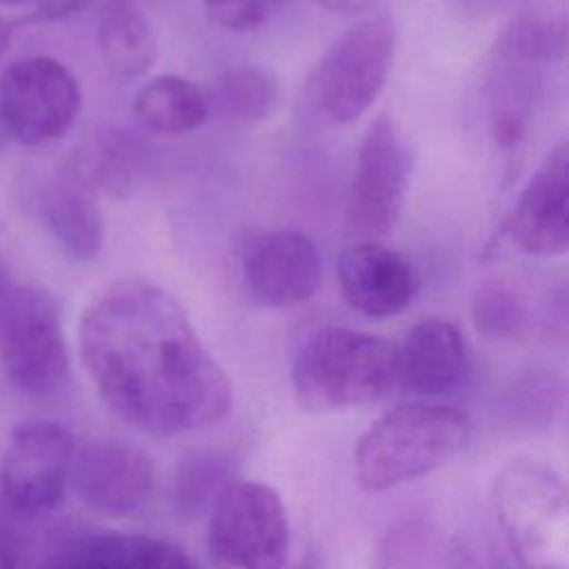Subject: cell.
<instances>
[{
  "label": "cell",
  "mask_w": 569,
  "mask_h": 569,
  "mask_svg": "<svg viewBox=\"0 0 569 569\" xmlns=\"http://www.w3.org/2000/svg\"><path fill=\"white\" fill-rule=\"evenodd\" d=\"M82 367L102 402L151 436H180L222 420L231 382L187 309L147 280H120L84 309Z\"/></svg>",
  "instance_id": "1"
},
{
  "label": "cell",
  "mask_w": 569,
  "mask_h": 569,
  "mask_svg": "<svg viewBox=\"0 0 569 569\" xmlns=\"http://www.w3.org/2000/svg\"><path fill=\"white\" fill-rule=\"evenodd\" d=\"M471 433L465 411L438 402H405L360 436L353 451L356 480L365 491H387L422 478L462 451Z\"/></svg>",
  "instance_id": "2"
},
{
  "label": "cell",
  "mask_w": 569,
  "mask_h": 569,
  "mask_svg": "<svg viewBox=\"0 0 569 569\" xmlns=\"http://www.w3.org/2000/svg\"><path fill=\"white\" fill-rule=\"evenodd\" d=\"M291 387L305 411L371 405L396 387V345L349 327H322L300 347Z\"/></svg>",
  "instance_id": "3"
},
{
  "label": "cell",
  "mask_w": 569,
  "mask_h": 569,
  "mask_svg": "<svg viewBox=\"0 0 569 569\" xmlns=\"http://www.w3.org/2000/svg\"><path fill=\"white\" fill-rule=\"evenodd\" d=\"M556 467L518 458L493 482L498 525L522 569H569V502Z\"/></svg>",
  "instance_id": "4"
},
{
  "label": "cell",
  "mask_w": 569,
  "mask_h": 569,
  "mask_svg": "<svg viewBox=\"0 0 569 569\" xmlns=\"http://www.w3.org/2000/svg\"><path fill=\"white\" fill-rule=\"evenodd\" d=\"M0 367L13 389L31 398L58 393L71 371L58 298L18 287L0 307Z\"/></svg>",
  "instance_id": "5"
},
{
  "label": "cell",
  "mask_w": 569,
  "mask_h": 569,
  "mask_svg": "<svg viewBox=\"0 0 569 569\" xmlns=\"http://www.w3.org/2000/svg\"><path fill=\"white\" fill-rule=\"evenodd\" d=\"M209 556L227 569H280L289 551V518L280 493L258 480H231L213 498Z\"/></svg>",
  "instance_id": "6"
},
{
  "label": "cell",
  "mask_w": 569,
  "mask_h": 569,
  "mask_svg": "<svg viewBox=\"0 0 569 569\" xmlns=\"http://www.w3.org/2000/svg\"><path fill=\"white\" fill-rule=\"evenodd\" d=\"M396 31L385 16L345 31L318 60L309 78V100L331 124L360 118L380 93L393 60Z\"/></svg>",
  "instance_id": "7"
},
{
  "label": "cell",
  "mask_w": 569,
  "mask_h": 569,
  "mask_svg": "<svg viewBox=\"0 0 569 569\" xmlns=\"http://www.w3.org/2000/svg\"><path fill=\"white\" fill-rule=\"evenodd\" d=\"M80 109V84L56 58L29 56L0 73V127L24 147L62 138L76 124Z\"/></svg>",
  "instance_id": "8"
},
{
  "label": "cell",
  "mask_w": 569,
  "mask_h": 569,
  "mask_svg": "<svg viewBox=\"0 0 569 569\" xmlns=\"http://www.w3.org/2000/svg\"><path fill=\"white\" fill-rule=\"evenodd\" d=\"M411 173L409 149L396 124L376 118L358 149L356 169L347 198L345 231L353 240L385 236L400 216Z\"/></svg>",
  "instance_id": "9"
},
{
  "label": "cell",
  "mask_w": 569,
  "mask_h": 569,
  "mask_svg": "<svg viewBox=\"0 0 569 569\" xmlns=\"http://www.w3.org/2000/svg\"><path fill=\"white\" fill-rule=\"evenodd\" d=\"M76 440L67 425L24 420L9 433L0 456V491L22 513H44L60 505L69 485Z\"/></svg>",
  "instance_id": "10"
},
{
  "label": "cell",
  "mask_w": 569,
  "mask_h": 569,
  "mask_svg": "<svg viewBox=\"0 0 569 569\" xmlns=\"http://www.w3.org/2000/svg\"><path fill=\"white\" fill-rule=\"evenodd\" d=\"M69 482L93 513L127 518L147 507L156 489L149 453L120 438H96L76 449Z\"/></svg>",
  "instance_id": "11"
},
{
  "label": "cell",
  "mask_w": 569,
  "mask_h": 569,
  "mask_svg": "<svg viewBox=\"0 0 569 569\" xmlns=\"http://www.w3.org/2000/svg\"><path fill=\"white\" fill-rule=\"evenodd\" d=\"M240 269L249 293L264 307L309 300L322 282L316 242L296 229H262L242 240Z\"/></svg>",
  "instance_id": "12"
},
{
  "label": "cell",
  "mask_w": 569,
  "mask_h": 569,
  "mask_svg": "<svg viewBox=\"0 0 569 569\" xmlns=\"http://www.w3.org/2000/svg\"><path fill=\"white\" fill-rule=\"evenodd\" d=\"M505 231L529 256H560L569 247V147L560 142L520 191Z\"/></svg>",
  "instance_id": "13"
},
{
  "label": "cell",
  "mask_w": 569,
  "mask_h": 569,
  "mask_svg": "<svg viewBox=\"0 0 569 569\" xmlns=\"http://www.w3.org/2000/svg\"><path fill=\"white\" fill-rule=\"evenodd\" d=\"M338 282L345 300L373 320L402 313L420 289L413 262L378 240H353L340 251Z\"/></svg>",
  "instance_id": "14"
},
{
  "label": "cell",
  "mask_w": 569,
  "mask_h": 569,
  "mask_svg": "<svg viewBox=\"0 0 569 569\" xmlns=\"http://www.w3.org/2000/svg\"><path fill=\"white\" fill-rule=\"evenodd\" d=\"M467 362V342L453 322L420 320L396 345V385L413 396H440L465 378Z\"/></svg>",
  "instance_id": "15"
},
{
  "label": "cell",
  "mask_w": 569,
  "mask_h": 569,
  "mask_svg": "<svg viewBox=\"0 0 569 569\" xmlns=\"http://www.w3.org/2000/svg\"><path fill=\"white\" fill-rule=\"evenodd\" d=\"M147 171L142 142L122 127L91 131L76 149L69 173L93 196L129 198Z\"/></svg>",
  "instance_id": "16"
},
{
  "label": "cell",
  "mask_w": 569,
  "mask_h": 569,
  "mask_svg": "<svg viewBox=\"0 0 569 569\" xmlns=\"http://www.w3.org/2000/svg\"><path fill=\"white\" fill-rule=\"evenodd\" d=\"M44 220L58 244L73 260H93L104 242V218L96 196L71 173L58 178L42 202Z\"/></svg>",
  "instance_id": "17"
},
{
  "label": "cell",
  "mask_w": 569,
  "mask_h": 569,
  "mask_svg": "<svg viewBox=\"0 0 569 569\" xmlns=\"http://www.w3.org/2000/svg\"><path fill=\"white\" fill-rule=\"evenodd\" d=\"M98 49L104 64L120 78H138L158 56L151 22L133 0H109L98 22Z\"/></svg>",
  "instance_id": "18"
},
{
  "label": "cell",
  "mask_w": 569,
  "mask_h": 569,
  "mask_svg": "<svg viewBox=\"0 0 569 569\" xmlns=\"http://www.w3.org/2000/svg\"><path fill=\"white\" fill-rule=\"evenodd\" d=\"M209 109V93H204L196 82L173 73L151 78L133 100L138 120L160 136L196 131L207 120Z\"/></svg>",
  "instance_id": "19"
},
{
  "label": "cell",
  "mask_w": 569,
  "mask_h": 569,
  "mask_svg": "<svg viewBox=\"0 0 569 569\" xmlns=\"http://www.w3.org/2000/svg\"><path fill=\"white\" fill-rule=\"evenodd\" d=\"M69 569H198L178 547L149 536H100L80 545Z\"/></svg>",
  "instance_id": "20"
},
{
  "label": "cell",
  "mask_w": 569,
  "mask_h": 569,
  "mask_svg": "<svg viewBox=\"0 0 569 569\" xmlns=\"http://www.w3.org/2000/svg\"><path fill=\"white\" fill-rule=\"evenodd\" d=\"M278 96V82L269 71L253 64H233L213 80L209 102L213 100L233 120L258 122L276 111Z\"/></svg>",
  "instance_id": "21"
},
{
  "label": "cell",
  "mask_w": 569,
  "mask_h": 569,
  "mask_svg": "<svg viewBox=\"0 0 569 569\" xmlns=\"http://www.w3.org/2000/svg\"><path fill=\"white\" fill-rule=\"evenodd\" d=\"M500 58L520 64H553L567 53V27L562 18L525 13L502 33Z\"/></svg>",
  "instance_id": "22"
},
{
  "label": "cell",
  "mask_w": 569,
  "mask_h": 569,
  "mask_svg": "<svg viewBox=\"0 0 569 569\" xmlns=\"http://www.w3.org/2000/svg\"><path fill=\"white\" fill-rule=\"evenodd\" d=\"M471 320L485 336L513 338L525 329L527 309L511 289L489 282L473 293Z\"/></svg>",
  "instance_id": "23"
},
{
  "label": "cell",
  "mask_w": 569,
  "mask_h": 569,
  "mask_svg": "<svg viewBox=\"0 0 569 569\" xmlns=\"http://www.w3.org/2000/svg\"><path fill=\"white\" fill-rule=\"evenodd\" d=\"M287 0H204L213 22L229 31H256L267 24Z\"/></svg>",
  "instance_id": "24"
},
{
  "label": "cell",
  "mask_w": 569,
  "mask_h": 569,
  "mask_svg": "<svg viewBox=\"0 0 569 569\" xmlns=\"http://www.w3.org/2000/svg\"><path fill=\"white\" fill-rule=\"evenodd\" d=\"M87 0H29V9L16 16L18 27L51 22L84 7Z\"/></svg>",
  "instance_id": "25"
},
{
  "label": "cell",
  "mask_w": 569,
  "mask_h": 569,
  "mask_svg": "<svg viewBox=\"0 0 569 569\" xmlns=\"http://www.w3.org/2000/svg\"><path fill=\"white\" fill-rule=\"evenodd\" d=\"M316 2L336 13H358L371 4V0H316Z\"/></svg>",
  "instance_id": "26"
},
{
  "label": "cell",
  "mask_w": 569,
  "mask_h": 569,
  "mask_svg": "<svg viewBox=\"0 0 569 569\" xmlns=\"http://www.w3.org/2000/svg\"><path fill=\"white\" fill-rule=\"evenodd\" d=\"M456 7L471 13H485V11H500L509 0H453Z\"/></svg>",
  "instance_id": "27"
},
{
  "label": "cell",
  "mask_w": 569,
  "mask_h": 569,
  "mask_svg": "<svg viewBox=\"0 0 569 569\" xmlns=\"http://www.w3.org/2000/svg\"><path fill=\"white\" fill-rule=\"evenodd\" d=\"M16 29H20V27H18V22H16V18L0 16V58L9 51Z\"/></svg>",
  "instance_id": "28"
},
{
  "label": "cell",
  "mask_w": 569,
  "mask_h": 569,
  "mask_svg": "<svg viewBox=\"0 0 569 569\" xmlns=\"http://www.w3.org/2000/svg\"><path fill=\"white\" fill-rule=\"evenodd\" d=\"M0 4H4V7H24V11L29 9V0H0Z\"/></svg>",
  "instance_id": "29"
},
{
  "label": "cell",
  "mask_w": 569,
  "mask_h": 569,
  "mask_svg": "<svg viewBox=\"0 0 569 569\" xmlns=\"http://www.w3.org/2000/svg\"><path fill=\"white\" fill-rule=\"evenodd\" d=\"M42 569H69L64 562H60V565H56V567H42Z\"/></svg>",
  "instance_id": "30"
},
{
  "label": "cell",
  "mask_w": 569,
  "mask_h": 569,
  "mask_svg": "<svg viewBox=\"0 0 569 569\" xmlns=\"http://www.w3.org/2000/svg\"><path fill=\"white\" fill-rule=\"evenodd\" d=\"M280 569H300V567H287V565H284V567H280Z\"/></svg>",
  "instance_id": "31"
}]
</instances>
